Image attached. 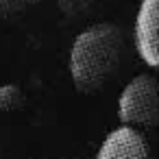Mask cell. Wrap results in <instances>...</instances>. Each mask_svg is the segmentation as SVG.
Wrapping results in <instances>:
<instances>
[{
	"instance_id": "cell-1",
	"label": "cell",
	"mask_w": 159,
	"mask_h": 159,
	"mask_svg": "<svg viewBox=\"0 0 159 159\" xmlns=\"http://www.w3.org/2000/svg\"><path fill=\"white\" fill-rule=\"evenodd\" d=\"M126 52V35L116 24L85 29L70 50V76L81 94L100 92L118 72Z\"/></svg>"
},
{
	"instance_id": "cell-2",
	"label": "cell",
	"mask_w": 159,
	"mask_h": 159,
	"mask_svg": "<svg viewBox=\"0 0 159 159\" xmlns=\"http://www.w3.org/2000/svg\"><path fill=\"white\" fill-rule=\"evenodd\" d=\"M118 118L122 124L155 126L159 122V92L152 74L135 76L118 100Z\"/></svg>"
},
{
	"instance_id": "cell-3",
	"label": "cell",
	"mask_w": 159,
	"mask_h": 159,
	"mask_svg": "<svg viewBox=\"0 0 159 159\" xmlns=\"http://www.w3.org/2000/svg\"><path fill=\"white\" fill-rule=\"evenodd\" d=\"M157 24H159V0H142L137 18H135V50L148 68L159 63V42H157Z\"/></svg>"
},
{
	"instance_id": "cell-4",
	"label": "cell",
	"mask_w": 159,
	"mask_h": 159,
	"mask_svg": "<svg viewBox=\"0 0 159 159\" xmlns=\"http://www.w3.org/2000/svg\"><path fill=\"white\" fill-rule=\"evenodd\" d=\"M148 144L146 137L133 126L122 124L120 129L111 131L102 146L98 148V159H146Z\"/></svg>"
},
{
	"instance_id": "cell-5",
	"label": "cell",
	"mask_w": 159,
	"mask_h": 159,
	"mask_svg": "<svg viewBox=\"0 0 159 159\" xmlns=\"http://www.w3.org/2000/svg\"><path fill=\"white\" fill-rule=\"evenodd\" d=\"M26 96L20 85H2L0 87V111H16L22 109Z\"/></svg>"
},
{
	"instance_id": "cell-6",
	"label": "cell",
	"mask_w": 159,
	"mask_h": 159,
	"mask_svg": "<svg viewBox=\"0 0 159 159\" xmlns=\"http://www.w3.org/2000/svg\"><path fill=\"white\" fill-rule=\"evenodd\" d=\"M35 2H37V0H0V13H7V16L24 13Z\"/></svg>"
}]
</instances>
